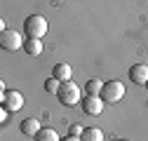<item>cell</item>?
I'll return each instance as SVG.
<instances>
[{"instance_id": "obj_1", "label": "cell", "mask_w": 148, "mask_h": 141, "mask_svg": "<svg viewBox=\"0 0 148 141\" xmlns=\"http://www.w3.org/2000/svg\"><path fill=\"white\" fill-rule=\"evenodd\" d=\"M24 33L28 35V40H42V35L47 33V19L42 14H31L24 21Z\"/></svg>"}, {"instance_id": "obj_2", "label": "cell", "mask_w": 148, "mask_h": 141, "mask_svg": "<svg viewBox=\"0 0 148 141\" xmlns=\"http://www.w3.org/2000/svg\"><path fill=\"white\" fill-rule=\"evenodd\" d=\"M57 99L61 101V106H75L78 101H82V99H80V87L73 82V80L61 82L59 92H57Z\"/></svg>"}, {"instance_id": "obj_3", "label": "cell", "mask_w": 148, "mask_h": 141, "mask_svg": "<svg viewBox=\"0 0 148 141\" xmlns=\"http://www.w3.org/2000/svg\"><path fill=\"white\" fill-rule=\"evenodd\" d=\"M101 99L108 101V103H118L125 99V82L122 80H108L103 85V92H101Z\"/></svg>"}, {"instance_id": "obj_4", "label": "cell", "mask_w": 148, "mask_h": 141, "mask_svg": "<svg viewBox=\"0 0 148 141\" xmlns=\"http://www.w3.org/2000/svg\"><path fill=\"white\" fill-rule=\"evenodd\" d=\"M24 42H26V40H21V35L16 33V31L5 28L3 33H0V47H3L5 52H16V49H24Z\"/></svg>"}, {"instance_id": "obj_5", "label": "cell", "mask_w": 148, "mask_h": 141, "mask_svg": "<svg viewBox=\"0 0 148 141\" xmlns=\"http://www.w3.org/2000/svg\"><path fill=\"white\" fill-rule=\"evenodd\" d=\"M0 101H3V108H7L10 113H16V111L24 108V97H21V92H16V90L7 92L5 97H0Z\"/></svg>"}, {"instance_id": "obj_6", "label": "cell", "mask_w": 148, "mask_h": 141, "mask_svg": "<svg viewBox=\"0 0 148 141\" xmlns=\"http://www.w3.org/2000/svg\"><path fill=\"white\" fill-rule=\"evenodd\" d=\"M82 111L87 115H101L103 111V99L101 97H85L82 99Z\"/></svg>"}, {"instance_id": "obj_7", "label": "cell", "mask_w": 148, "mask_h": 141, "mask_svg": "<svg viewBox=\"0 0 148 141\" xmlns=\"http://www.w3.org/2000/svg\"><path fill=\"white\" fill-rule=\"evenodd\" d=\"M129 80L134 85H146L148 82V66L146 64H134L129 68Z\"/></svg>"}, {"instance_id": "obj_8", "label": "cell", "mask_w": 148, "mask_h": 141, "mask_svg": "<svg viewBox=\"0 0 148 141\" xmlns=\"http://www.w3.org/2000/svg\"><path fill=\"white\" fill-rule=\"evenodd\" d=\"M19 129H21V134L24 136H38V132L42 129L40 127V122H38V118H26V120H21V125H19Z\"/></svg>"}, {"instance_id": "obj_9", "label": "cell", "mask_w": 148, "mask_h": 141, "mask_svg": "<svg viewBox=\"0 0 148 141\" xmlns=\"http://www.w3.org/2000/svg\"><path fill=\"white\" fill-rule=\"evenodd\" d=\"M71 75H73V70H71L68 64H57V66L52 68V78H57L59 82H68Z\"/></svg>"}, {"instance_id": "obj_10", "label": "cell", "mask_w": 148, "mask_h": 141, "mask_svg": "<svg viewBox=\"0 0 148 141\" xmlns=\"http://www.w3.org/2000/svg\"><path fill=\"white\" fill-rule=\"evenodd\" d=\"M103 80H99V78H92V80H87V97H101V92H103Z\"/></svg>"}, {"instance_id": "obj_11", "label": "cell", "mask_w": 148, "mask_h": 141, "mask_svg": "<svg viewBox=\"0 0 148 141\" xmlns=\"http://www.w3.org/2000/svg\"><path fill=\"white\" fill-rule=\"evenodd\" d=\"M24 52L28 57H40L42 54V40H26L24 42Z\"/></svg>"}, {"instance_id": "obj_12", "label": "cell", "mask_w": 148, "mask_h": 141, "mask_svg": "<svg viewBox=\"0 0 148 141\" xmlns=\"http://www.w3.org/2000/svg\"><path fill=\"white\" fill-rule=\"evenodd\" d=\"M80 139L82 141H103V132L99 127H85V132H82Z\"/></svg>"}, {"instance_id": "obj_13", "label": "cell", "mask_w": 148, "mask_h": 141, "mask_svg": "<svg viewBox=\"0 0 148 141\" xmlns=\"http://www.w3.org/2000/svg\"><path fill=\"white\" fill-rule=\"evenodd\" d=\"M35 141H61V139H59V134L54 132L52 127H42L38 132V136H35Z\"/></svg>"}, {"instance_id": "obj_14", "label": "cell", "mask_w": 148, "mask_h": 141, "mask_svg": "<svg viewBox=\"0 0 148 141\" xmlns=\"http://www.w3.org/2000/svg\"><path fill=\"white\" fill-rule=\"evenodd\" d=\"M59 87H61V82H59L57 78H47V82H45V90H47L49 94H57V92H59Z\"/></svg>"}, {"instance_id": "obj_15", "label": "cell", "mask_w": 148, "mask_h": 141, "mask_svg": "<svg viewBox=\"0 0 148 141\" xmlns=\"http://www.w3.org/2000/svg\"><path fill=\"white\" fill-rule=\"evenodd\" d=\"M82 132H85V127H80V125H71L68 136H82Z\"/></svg>"}, {"instance_id": "obj_16", "label": "cell", "mask_w": 148, "mask_h": 141, "mask_svg": "<svg viewBox=\"0 0 148 141\" xmlns=\"http://www.w3.org/2000/svg\"><path fill=\"white\" fill-rule=\"evenodd\" d=\"M7 113H10V111H7V108H3V111H0V120H3V122H5V120H7Z\"/></svg>"}, {"instance_id": "obj_17", "label": "cell", "mask_w": 148, "mask_h": 141, "mask_svg": "<svg viewBox=\"0 0 148 141\" xmlns=\"http://www.w3.org/2000/svg\"><path fill=\"white\" fill-rule=\"evenodd\" d=\"M61 141H82V139H80V136H64Z\"/></svg>"}, {"instance_id": "obj_18", "label": "cell", "mask_w": 148, "mask_h": 141, "mask_svg": "<svg viewBox=\"0 0 148 141\" xmlns=\"http://www.w3.org/2000/svg\"><path fill=\"white\" fill-rule=\"evenodd\" d=\"M113 141H122V139H113Z\"/></svg>"}, {"instance_id": "obj_19", "label": "cell", "mask_w": 148, "mask_h": 141, "mask_svg": "<svg viewBox=\"0 0 148 141\" xmlns=\"http://www.w3.org/2000/svg\"><path fill=\"white\" fill-rule=\"evenodd\" d=\"M146 90H148V82H146Z\"/></svg>"}]
</instances>
